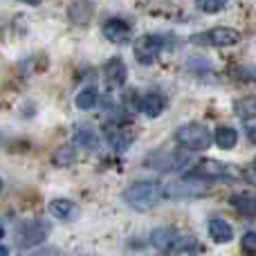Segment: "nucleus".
Returning <instances> with one entry per match:
<instances>
[{
    "mask_svg": "<svg viewBox=\"0 0 256 256\" xmlns=\"http://www.w3.org/2000/svg\"><path fill=\"white\" fill-rule=\"evenodd\" d=\"M162 196H164V189L158 184V182H150V180L132 182V184L124 191L126 204L132 207L135 212H148V209H153L155 204L162 200Z\"/></svg>",
    "mask_w": 256,
    "mask_h": 256,
    "instance_id": "nucleus-1",
    "label": "nucleus"
},
{
    "mask_svg": "<svg viewBox=\"0 0 256 256\" xmlns=\"http://www.w3.org/2000/svg\"><path fill=\"white\" fill-rule=\"evenodd\" d=\"M189 178H198V180H204V182H236L240 180L243 171L238 166H232V164H225V162H218V160H200L189 173Z\"/></svg>",
    "mask_w": 256,
    "mask_h": 256,
    "instance_id": "nucleus-2",
    "label": "nucleus"
},
{
    "mask_svg": "<svg viewBox=\"0 0 256 256\" xmlns=\"http://www.w3.org/2000/svg\"><path fill=\"white\" fill-rule=\"evenodd\" d=\"M176 142L186 150H207L214 144V135L202 124H184L176 130Z\"/></svg>",
    "mask_w": 256,
    "mask_h": 256,
    "instance_id": "nucleus-3",
    "label": "nucleus"
},
{
    "mask_svg": "<svg viewBox=\"0 0 256 256\" xmlns=\"http://www.w3.org/2000/svg\"><path fill=\"white\" fill-rule=\"evenodd\" d=\"M209 191V182L198 180V178H182V180H173L164 186V196L171 200H194L202 198Z\"/></svg>",
    "mask_w": 256,
    "mask_h": 256,
    "instance_id": "nucleus-4",
    "label": "nucleus"
},
{
    "mask_svg": "<svg viewBox=\"0 0 256 256\" xmlns=\"http://www.w3.org/2000/svg\"><path fill=\"white\" fill-rule=\"evenodd\" d=\"M164 45H166V40H164L160 34H144V36H140V38L135 40L132 52H135V58L140 63L150 66V63L158 61V56L162 54Z\"/></svg>",
    "mask_w": 256,
    "mask_h": 256,
    "instance_id": "nucleus-5",
    "label": "nucleus"
},
{
    "mask_svg": "<svg viewBox=\"0 0 256 256\" xmlns=\"http://www.w3.org/2000/svg\"><path fill=\"white\" fill-rule=\"evenodd\" d=\"M240 34L232 27H212L207 30L202 36H194V43H207V45H216V48H227V45L238 43Z\"/></svg>",
    "mask_w": 256,
    "mask_h": 256,
    "instance_id": "nucleus-6",
    "label": "nucleus"
},
{
    "mask_svg": "<svg viewBox=\"0 0 256 256\" xmlns=\"http://www.w3.org/2000/svg\"><path fill=\"white\" fill-rule=\"evenodd\" d=\"M50 234V225L43 220H36V222H30L20 230V236H18V243L22 248H34V245L43 243Z\"/></svg>",
    "mask_w": 256,
    "mask_h": 256,
    "instance_id": "nucleus-7",
    "label": "nucleus"
},
{
    "mask_svg": "<svg viewBox=\"0 0 256 256\" xmlns=\"http://www.w3.org/2000/svg\"><path fill=\"white\" fill-rule=\"evenodd\" d=\"M160 160H150V166H155L158 171H180L189 164V155L178 153V150H166V153L158 155Z\"/></svg>",
    "mask_w": 256,
    "mask_h": 256,
    "instance_id": "nucleus-8",
    "label": "nucleus"
},
{
    "mask_svg": "<svg viewBox=\"0 0 256 256\" xmlns=\"http://www.w3.org/2000/svg\"><path fill=\"white\" fill-rule=\"evenodd\" d=\"M104 36L115 45H124L130 40V25L126 20H122V18H110L104 25Z\"/></svg>",
    "mask_w": 256,
    "mask_h": 256,
    "instance_id": "nucleus-9",
    "label": "nucleus"
},
{
    "mask_svg": "<svg viewBox=\"0 0 256 256\" xmlns=\"http://www.w3.org/2000/svg\"><path fill=\"white\" fill-rule=\"evenodd\" d=\"M104 76H106V84L110 86V88H122V86L126 84V76H128L124 61H122L120 56L110 58V61L106 63V68H104Z\"/></svg>",
    "mask_w": 256,
    "mask_h": 256,
    "instance_id": "nucleus-10",
    "label": "nucleus"
},
{
    "mask_svg": "<svg viewBox=\"0 0 256 256\" xmlns=\"http://www.w3.org/2000/svg\"><path fill=\"white\" fill-rule=\"evenodd\" d=\"M180 236H178L176 230H168V227H160L150 234V245L160 252H168V250H176L178 243H180Z\"/></svg>",
    "mask_w": 256,
    "mask_h": 256,
    "instance_id": "nucleus-11",
    "label": "nucleus"
},
{
    "mask_svg": "<svg viewBox=\"0 0 256 256\" xmlns=\"http://www.w3.org/2000/svg\"><path fill=\"white\" fill-rule=\"evenodd\" d=\"M94 16V2L90 0H74V2L68 7V18H70L74 25H88Z\"/></svg>",
    "mask_w": 256,
    "mask_h": 256,
    "instance_id": "nucleus-12",
    "label": "nucleus"
},
{
    "mask_svg": "<svg viewBox=\"0 0 256 256\" xmlns=\"http://www.w3.org/2000/svg\"><path fill=\"white\" fill-rule=\"evenodd\" d=\"M48 212L52 218L56 220H74L79 216V207H76L72 200H66V198H56L48 204Z\"/></svg>",
    "mask_w": 256,
    "mask_h": 256,
    "instance_id": "nucleus-13",
    "label": "nucleus"
},
{
    "mask_svg": "<svg viewBox=\"0 0 256 256\" xmlns=\"http://www.w3.org/2000/svg\"><path fill=\"white\" fill-rule=\"evenodd\" d=\"M140 108L146 117H158V115H162V110L166 108V99H164L160 92H148L142 97Z\"/></svg>",
    "mask_w": 256,
    "mask_h": 256,
    "instance_id": "nucleus-14",
    "label": "nucleus"
},
{
    "mask_svg": "<svg viewBox=\"0 0 256 256\" xmlns=\"http://www.w3.org/2000/svg\"><path fill=\"white\" fill-rule=\"evenodd\" d=\"M209 236H212L214 243H230L234 238V230L227 220L214 218V220H209Z\"/></svg>",
    "mask_w": 256,
    "mask_h": 256,
    "instance_id": "nucleus-15",
    "label": "nucleus"
},
{
    "mask_svg": "<svg viewBox=\"0 0 256 256\" xmlns=\"http://www.w3.org/2000/svg\"><path fill=\"white\" fill-rule=\"evenodd\" d=\"M214 142H216L218 148L222 150H232L236 144H238V132L230 126H222V128H216L214 132Z\"/></svg>",
    "mask_w": 256,
    "mask_h": 256,
    "instance_id": "nucleus-16",
    "label": "nucleus"
},
{
    "mask_svg": "<svg viewBox=\"0 0 256 256\" xmlns=\"http://www.w3.org/2000/svg\"><path fill=\"white\" fill-rule=\"evenodd\" d=\"M232 204L238 209L240 216L254 218L256 216V196L254 194H238L232 198Z\"/></svg>",
    "mask_w": 256,
    "mask_h": 256,
    "instance_id": "nucleus-17",
    "label": "nucleus"
},
{
    "mask_svg": "<svg viewBox=\"0 0 256 256\" xmlns=\"http://www.w3.org/2000/svg\"><path fill=\"white\" fill-rule=\"evenodd\" d=\"M74 104H76V108H79V110H92V108L99 104L97 88H94V86H88V88H84L74 97Z\"/></svg>",
    "mask_w": 256,
    "mask_h": 256,
    "instance_id": "nucleus-18",
    "label": "nucleus"
},
{
    "mask_svg": "<svg viewBox=\"0 0 256 256\" xmlns=\"http://www.w3.org/2000/svg\"><path fill=\"white\" fill-rule=\"evenodd\" d=\"M74 160H76V150H74V146H70V144L56 148L52 155V162L56 164V166H70V164H74Z\"/></svg>",
    "mask_w": 256,
    "mask_h": 256,
    "instance_id": "nucleus-19",
    "label": "nucleus"
},
{
    "mask_svg": "<svg viewBox=\"0 0 256 256\" xmlns=\"http://www.w3.org/2000/svg\"><path fill=\"white\" fill-rule=\"evenodd\" d=\"M234 112L243 120H254L256 117V97H245L234 104Z\"/></svg>",
    "mask_w": 256,
    "mask_h": 256,
    "instance_id": "nucleus-20",
    "label": "nucleus"
},
{
    "mask_svg": "<svg viewBox=\"0 0 256 256\" xmlns=\"http://www.w3.org/2000/svg\"><path fill=\"white\" fill-rule=\"evenodd\" d=\"M74 140H76V144L84 146V148H97V144H99L94 130H92V128H88V126L79 128V130H76V135H74Z\"/></svg>",
    "mask_w": 256,
    "mask_h": 256,
    "instance_id": "nucleus-21",
    "label": "nucleus"
},
{
    "mask_svg": "<svg viewBox=\"0 0 256 256\" xmlns=\"http://www.w3.org/2000/svg\"><path fill=\"white\" fill-rule=\"evenodd\" d=\"M198 248H200V245L196 243V240L182 238L180 243H178V248L173 250L171 256H198Z\"/></svg>",
    "mask_w": 256,
    "mask_h": 256,
    "instance_id": "nucleus-22",
    "label": "nucleus"
},
{
    "mask_svg": "<svg viewBox=\"0 0 256 256\" xmlns=\"http://www.w3.org/2000/svg\"><path fill=\"white\" fill-rule=\"evenodd\" d=\"M196 7L204 14H218L227 7V0H196Z\"/></svg>",
    "mask_w": 256,
    "mask_h": 256,
    "instance_id": "nucleus-23",
    "label": "nucleus"
},
{
    "mask_svg": "<svg viewBox=\"0 0 256 256\" xmlns=\"http://www.w3.org/2000/svg\"><path fill=\"white\" fill-rule=\"evenodd\" d=\"M240 248L248 254H256V232H248V234L240 238Z\"/></svg>",
    "mask_w": 256,
    "mask_h": 256,
    "instance_id": "nucleus-24",
    "label": "nucleus"
},
{
    "mask_svg": "<svg viewBox=\"0 0 256 256\" xmlns=\"http://www.w3.org/2000/svg\"><path fill=\"white\" fill-rule=\"evenodd\" d=\"M27 256H63L56 248H43V250H36V252H30Z\"/></svg>",
    "mask_w": 256,
    "mask_h": 256,
    "instance_id": "nucleus-25",
    "label": "nucleus"
},
{
    "mask_svg": "<svg viewBox=\"0 0 256 256\" xmlns=\"http://www.w3.org/2000/svg\"><path fill=\"white\" fill-rule=\"evenodd\" d=\"M243 76H248V79H256V68H254V70H245Z\"/></svg>",
    "mask_w": 256,
    "mask_h": 256,
    "instance_id": "nucleus-26",
    "label": "nucleus"
},
{
    "mask_svg": "<svg viewBox=\"0 0 256 256\" xmlns=\"http://www.w3.org/2000/svg\"><path fill=\"white\" fill-rule=\"evenodd\" d=\"M22 2H27V4H32V7H36V4H40L43 0H22Z\"/></svg>",
    "mask_w": 256,
    "mask_h": 256,
    "instance_id": "nucleus-27",
    "label": "nucleus"
},
{
    "mask_svg": "<svg viewBox=\"0 0 256 256\" xmlns=\"http://www.w3.org/2000/svg\"><path fill=\"white\" fill-rule=\"evenodd\" d=\"M2 256H9V250H7V245H2Z\"/></svg>",
    "mask_w": 256,
    "mask_h": 256,
    "instance_id": "nucleus-28",
    "label": "nucleus"
},
{
    "mask_svg": "<svg viewBox=\"0 0 256 256\" xmlns=\"http://www.w3.org/2000/svg\"><path fill=\"white\" fill-rule=\"evenodd\" d=\"M250 182H254L256 184V171H254V176H250Z\"/></svg>",
    "mask_w": 256,
    "mask_h": 256,
    "instance_id": "nucleus-29",
    "label": "nucleus"
},
{
    "mask_svg": "<svg viewBox=\"0 0 256 256\" xmlns=\"http://www.w3.org/2000/svg\"><path fill=\"white\" fill-rule=\"evenodd\" d=\"M252 166H254V171H256V158H254V164H252Z\"/></svg>",
    "mask_w": 256,
    "mask_h": 256,
    "instance_id": "nucleus-30",
    "label": "nucleus"
}]
</instances>
